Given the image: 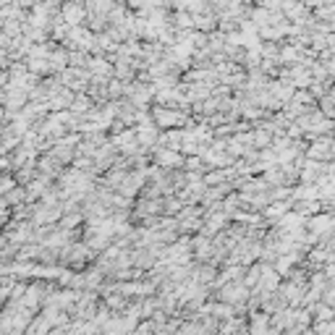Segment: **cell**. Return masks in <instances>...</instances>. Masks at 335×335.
I'll return each mask as SVG.
<instances>
[{
  "mask_svg": "<svg viewBox=\"0 0 335 335\" xmlns=\"http://www.w3.org/2000/svg\"><path fill=\"white\" fill-rule=\"evenodd\" d=\"M286 207L288 205H283V202H272V205L265 210V215L267 218H280V215H286Z\"/></svg>",
  "mask_w": 335,
  "mask_h": 335,
  "instance_id": "cell-8",
  "label": "cell"
},
{
  "mask_svg": "<svg viewBox=\"0 0 335 335\" xmlns=\"http://www.w3.org/2000/svg\"><path fill=\"white\" fill-rule=\"evenodd\" d=\"M330 103H333V100H330V97H325V100H322V113H325V115H328V118L333 115V108H330Z\"/></svg>",
  "mask_w": 335,
  "mask_h": 335,
  "instance_id": "cell-9",
  "label": "cell"
},
{
  "mask_svg": "<svg viewBox=\"0 0 335 335\" xmlns=\"http://www.w3.org/2000/svg\"><path fill=\"white\" fill-rule=\"evenodd\" d=\"M155 123L157 126H181L184 123V113H176V110H165V108H157L155 110Z\"/></svg>",
  "mask_w": 335,
  "mask_h": 335,
  "instance_id": "cell-2",
  "label": "cell"
},
{
  "mask_svg": "<svg viewBox=\"0 0 335 335\" xmlns=\"http://www.w3.org/2000/svg\"><path fill=\"white\" fill-rule=\"evenodd\" d=\"M126 3H128V5H131V8H139V5H141V3H144V0H126Z\"/></svg>",
  "mask_w": 335,
  "mask_h": 335,
  "instance_id": "cell-11",
  "label": "cell"
},
{
  "mask_svg": "<svg viewBox=\"0 0 335 335\" xmlns=\"http://www.w3.org/2000/svg\"><path fill=\"white\" fill-rule=\"evenodd\" d=\"M173 21H176V26H178V29H184V32H186V29L194 26V16L186 13V11H178V13L173 16Z\"/></svg>",
  "mask_w": 335,
  "mask_h": 335,
  "instance_id": "cell-6",
  "label": "cell"
},
{
  "mask_svg": "<svg viewBox=\"0 0 335 335\" xmlns=\"http://www.w3.org/2000/svg\"><path fill=\"white\" fill-rule=\"evenodd\" d=\"M87 18V11H84V3L79 0H68L63 3V11H60V21H66V26H79L81 21Z\"/></svg>",
  "mask_w": 335,
  "mask_h": 335,
  "instance_id": "cell-1",
  "label": "cell"
},
{
  "mask_svg": "<svg viewBox=\"0 0 335 335\" xmlns=\"http://www.w3.org/2000/svg\"><path fill=\"white\" fill-rule=\"evenodd\" d=\"M309 157H322V160H330V139L325 136L322 141H314V147H309Z\"/></svg>",
  "mask_w": 335,
  "mask_h": 335,
  "instance_id": "cell-5",
  "label": "cell"
},
{
  "mask_svg": "<svg viewBox=\"0 0 335 335\" xmlns=\"http://www.w3.org/2000/svg\"><path fill=\"white\" fill-rule=\"evenodd\" d=\"M309 230H312V236L317 238L320 233H330V228H333V220H330V215H314L309 223Z\"/></svg>",
  "mask_w": 335,
  "mask_h": 335,
  "instance_id": "cell-4",
  "label": "cell"
},
{
  "mask_svg": "<svg viewBox=\"0 0 335 335\" xmlns=\"http://www.w3.org/2000/svg\"><path fill=\"white\" fill-rule=\"evenodd\" d=\"M317 16H322V18H330V16H333V8H330V5L320 8V11H317Z\"/></svg>",
  "mask_w": 335,
  "mask_h": 335,
  "instance_id": "cell-10",
  "label": "cell"
},
{
  "mask_svg": "<svg viewBox=\"0 0 335 335\" xmlns=\"http://www.w3.org/2000/svg\"><path fill=\"white\" fill-rule=\"evenodd\" d=\"M184 157L176 149H157V168H178Z\"/></svg>",
  "mask_w": 335,
  "mask_h": 335,
  "instance_id": "cell-3",
  "label": "cell"
},
{
  "mask_svg": "<svg viewBox=\"0 0 335 335\" xmlns=\"http://www.w3.org/2000/svg\"><path fill=\"white\" fill-rule=\"evenodd\" d=\"M215 21H218V18L215 16H194V26L199 29V32H207V29H215Z\"/></svg>",
  "mask_w": 335,
  "mask_h": 335,
  "instance_id": "cell-7",
  "label": "cell"
}]
</instances>
